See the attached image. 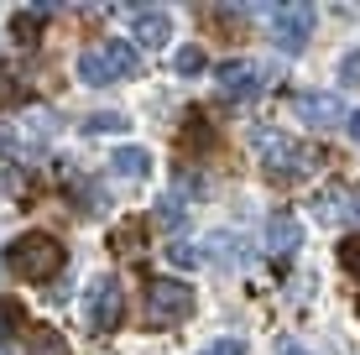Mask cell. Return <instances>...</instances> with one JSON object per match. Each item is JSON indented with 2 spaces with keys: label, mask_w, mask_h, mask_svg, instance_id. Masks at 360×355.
<instances>
[{
  "label": "cell",
  "mask_w": 360,
  "mask_h": 355,
  "mask_svg": "<svg viewBox=\"0 0 360 355\" xmlns=\"http://www.w3.org/2000/svg\"><path fill=\"white\" fill-rule=\"evenodd\" d=\"M345 131H350V141L360 146V110H350V115H345Z\"/></svg>",
  "instance_id": "cell-31"
},
{
  "label": "cell",
  "mask_w": 360,
  "mask_h": 355,
  "mask_svg": "<svg viewBox=\"0 0 360 355\" xmlns=\"http://www.w3.org/2000/svg\"><path fill=\"white\" fill-rule=\"evenodd\" d=\"M136 68H141V53H136V42H126V37H110V42H99L79 58V79L94 84V89L136 79Z\"/></svg>",
  "instance_id": "cell-4"
},
{
  "label": "cell",
  "mask_w": 360,
  "mask_h": 355,
  "mask_svg": "<svg viewBox=\"0 0 360 355\" xmlns=\"http://www.w3.org/2000/svg\"><path fill=\"white\" fill-rule=\"evenodd\" d=\"M47 21H53V6H21L16 16H11V37H16V42H37V37H42V27Z\"/></svg>",
  "instance_id": "cell-13"
},
{
  "label": "cell",
  "mask_w": 360,
  "mask_h": 355,
  "mask_svg": "<svg viewBox=\"0 0 360 355\" xmlns=\"http://www.w3.org/2000/svg\"><path fill=\"white\" fill-rule=\"evenodd\" d=\"M167 262H172V266H198V246H188V240H172V246H167Z\"/></svg>",
  "instance_id": "cell-26"
},
{
  "label": "cell",
  "mask_w": 360,
  "mask_h": 355,
  "mask_svg": "<svg viewBox=\"0 0 360 355\" xmlns=\"http://www.w3.org/2000/svg\"><path fill=\"white\" fill-rule=\"evenodd\" d=\"M266 84H271V68L251 63V58H230V63H219V73H214L219 100H230V105H251L256 94H266Z\"/></svg>",
  "instance_id": "cell-6"
},
{
  "label": "cell",
  "mask_w": 360,
  "mask_h": 355,
  "mask_svg": "<svg viewBox=\"0 0 360 355\" xmlns=\"http://www.w3.org/2000/svg\"><path fill=\"white\" fill-rule=\"evenodd\" d=\"M68 193H73V204H79V214H84V219H89V214H99V209L110 204V199H105V188H99L94 178H79V173L68 178Z\"/></svg>",
  "instance_id": "cell-15"
},
{
  "label": "cell",
  "mask_w": 360,
  "mask_h": 355,
  "mask_svg": "<svg viewBox=\"0 0 360 355\" xmlns=\"http://www.w3.org/2000/svg\"><path fill=\"white\" fill-rule=\"evenodd\" d=\"M355 314H360V303H355Z\"/></svg>",
  "instance_id": "cell-34"
},
{
  "label": "cell",
  "mask_w": 360,
  "mask_h": 355,
  "mask_svg": "<svg viewBox=\"0 0 360 355\" xmlns=\"http://www.w3.org/2000/svg\"><path fill=\"white\" fill-rule=\"evenodd\" d=\"M277 355H314L303 340H277Z\"/></svg>",
  "instance_id": "cell-30"
},
{
  "label": "cell",
  "mask_w": 360,
  "mask_h": 355,
  "mask_svg": "<svg viewBox=\"0 0 360 355\" xmlns=\"http://www.w3.org/2000/svg\"><path fill=\"white\" fill-rule=\"evenodd\" d=\"M27 355H73V350H68V340L58 335V329H42V324H37V329H32V350H27Z\"/></svg>",
  "instance_id": "cell-22"
},
{
  "label": "cell",
  "mask_w": 360,
  "mask_h": 355,
  "mask_svg": "<svg viewBox=\"0 0 360 355\" xmlns=\"http://www.w3.org/2000/svg\"><path fill=\"white\" fill-rule=\"evenodd\" d=\"M126 21H131V37H136L141 47H167V37H172V11H162V6H131Z\"/></svg>",
  "instance_id": "cell-9"
},
{
  "label": "cell",
  "mask_w": 360,
  "mask_h": 355,
  "mask_svg": "<svg viewBox=\"0 0 360 355\" xmlns=\"http://www.w3.org/2000/svg\"><path fill=\"white\" fill-rule=\"evenodd\" d=\"M27 79L21 73H0V110H16V105H27Z\"/></svg>",
  "instance_id": "cell-23"
},
{
  "label": "cell",
  "mask_w": 360,
  "mask_h": 355,
  "mask_svg": "<svg viewBox=\"0 0 360 355\" xmlns=\"http://www.w3.org/2000/svg\"><path fill=\"white\" fill-rule=\"evenodd\" d=\"M297 246H303V225H297V214L288 209V204H282L277 214H266V251L288 262Z\"/></svg>",
  "instance_id": "cell-11"
},
{
  "label": "cell",
  "mask_w": 360,
  "mask_h": 355,
  "mask_svg": "<svg viewBox=\"0 0 360 355\" xmlns=\"http://www.w3.org/2000/svg\"><path fill=\"white\" fill-rule=\"evenodd\" d=\"M345 209H350V188H324L314 199V219H319V225H340Z\"/></svg>",
  "instance_id": "cell-16"
},
{
  "label": "cell",
  "mask_w": 360,
  "mask_h": 355,
  "mask_svg": "<svg viewBox=\"0 0 360 355\" xmlns=\"http://www.w3.org/2000/svg\"><path fill=\"white\" fill-rule=\"evenodd\" d=\"M0 157H6V162H16V157H21V141H16V131H6V126H0Z\"/></svg>",
  "instance_id": "cell-29"
},
{
  "label": "cell",
  "mask_w": 360,
  "mask_h": 355,
  "mask_svg": "<svg viewBox=\"0 0 360 355\" xmlns=\"http://www.w3.org/2000/svg\"><path fill=\"white\" fill-rule=\"evenodd\" d=\"M178 146L183 152H209L214 146V126H209V115H188V126H183V136H178Z\"/></svg>",
  "instance_id": "cell-18"
},
{
  "label": "cell",
  "mask_w": 360,
  "mask_h": 355,
  "mask_svg": "<svg viewBox=\"0 0 360 355\" xmlns=\"http://www.w3.org/2000/svg\"><path fill=\"white\" fill-rule=\"evenodd\" d=\"M84 309H89V324L94 335H115L120 324H126V288H120V277H94L89 283V298H84Z\"/></svg>",
  "instance_id": "cell-7"
},
{
  "label": "cell",
  "mask_w": 360,
  "mask_h": 355,
  "mask_svg": "<svg viewBox=\"0 0 360 355\" xmlns=\"http://www.w3.org/2000/svg\"><path fill=\"white\" fill-rule=\"evenodd\" d=\"M172 183H178V199H183V193H188V199L204 193V178H198L193 167H183V162H178V173H172Z\"/></svg>",
  "instance_id": "cell-24"
},
{
  "label": "cell",
  "mask_w": 360,
  "mask_h": 355,
  "mask_svg": "<svg viewBox=\"0 0 360 355\" xmlns=\"http://www.w3.org/2000/svg\"><path fill=\"white\" fill-rule=\"evenodd\" d=\"M340 266H345L350 277H360V235H345V240H340Z\"/></svg>",
  "instance_id": "cell-25"
},
{
  "label": "cell",
  "mask_w": 360,
  "mask_h": 355,
  "mask_svg": "<svg viewBox=\"0 0 360 355\" xmlns=\"http://www.w3.org/2000/svg\"><path fill=\"white\" fill-rule=\"evenodd\" d=\"M21 329H27V309H21L16 298H6V292H0V345H6L11 335H21Z\"/></svg>",
  "instance_id": "cell-20"
},
{
  "label": "cell",
  "mask_w": 360,
  "mask_h": 355,
  "mask_svg": "<svg viewBox=\"0 0 360 355\" xmlns=\"http://www.w3.org/2000/svg\"><path fill=\"white\" fill-rule=\"evenodd\" d=\"M193 309H198V292L188 283H178V277H157V283L146 288V319H152V329L183 324Z\"/></svg>",
  "instance_id": "cell-5"
},
{
  "label": "cell",
  "mask_w": 360,
  "mask_h": 355,
  "mask_svg": "<svg viewBox=\"0 0 360 355\" xmlns=\"http://www.w3.org/2000/svg\"><path fill=\"white\" fill-rule=\"evenodd\" d=\"M245 11L262 16V21H271V42H277L282 58L303 53L308 37H314V21H319V11L308 6V0H288V6H245Z\"/></svg>",
  "instance_id": "cell-3"
},
{
  "label": "cell",
  "mask_w": 360,
  "mask_h": 355,
  "mask_svg": "<svg viewBox=\"0 0 360 355\" xmlns=\"http://www.w3.org/2000/svg\"><path fill=\"white\" fill-rule=\"evenodd\" d=\"M292 110H297V120H308L314 131H340L345 126V100L340 94H329V89H297L292 94Z\"/></svg>",
  "instance_id": "cell-8"
},
{
  "label": "cell",
  "mask_w": 360,
  "mask_h": 355,
  "mask_svg": "<svg viewBox=\"0 0 360 355\" xmlns=\"http://www.w3.org/2000/svg\"><path fill=\"white\" fill-rule=\"evenodd\" d=\"M120 131H131V120L120 110H99V115L84 120V136H120Z\"/></svg>",
  "instance_id": "cell-19"
},
{
  "label": "cell",
  "mask_w": 360,
  "mask_h": 355,
  "mask_svg": "<svg viewBox=\"0 0 360 355\" xmlns=\"http://www.w3.org/2000/svg\"><path fill=\"white\" fill-rule=\"evenodd\" d=\"M172 68L183 73V79H198V73L209 68V53L198 42H188V47H178V58H172Z\"/></svg>",
  "instance_id": "cell-21"
},
{
  "label": "cell",
  "mask_w": 360,
  "mask_h": 355,
  "mask_svg": "<svg viewBox=\"0 0 360 355\" xmlns=\"http://www.w3.org/2000/svg\"><path fill=\"white\" fill-rule=\"evenodd\" d=\"M251 146H256V157L266 162V178H277V183H297V178H308L324 157L314 152V146H303V141H292V136H282V131H251Z\"/></svg>",
  "instance_id": "cell-2"
},
{
  "label": "cell",
  "mask_w": 360,
  "mask_h": 355,
  "mask_svg": "<svg viewBox=\"0 0 360 355\" xmlns=\"http://www.w3.org/2000/svg\"><path fill=\"white\" fill-rule=\"evenodd\" d=\"M110 173L126 178V183H141L152 173V157L141 152V146H115V157H110Z\"/></svg>",
  "instance_id": "cell-14"
},
{
  "label": "cell",
  "mask_w": 360,
  "mask_h": 355,
  "mask_svg": "<svg viewBox=\"0 0 360 355\" xmlns=\"http://www.w3.org/2000/svg\"><path fill=\"white\" fill-rule=\"evenodd\" d=\"M146 225H152V219H141V214L120 219V225L110 230V251H115V256H136V251L146 246Z\"/></svg>",
  "instance_id": "cell-12"
},
{
  "label": "cell",
  "mask_w": 360,
  "mask_h": 355,
  "mask_svg": "<svg viewBox=\"0 0 360 355\" xmlns=\"http://www.w3.org/2000/svg\"><path fill=\"white\" fill-rule=\"evenodd\" d=\"M152 219L167 230V235H178V230L188 225V204H183L178 193H162V199H157V209H152Z\"/></svg>",
  "instance_id": "cell-17"
},
{
  "label": "cell",
  "mask_w": 360,
  "mask_h": 355,
  "mask_svg": "<svg viewBox=\"0 0 360 355\" xmlns=\"http://www.w3.org/2000/svg\"><path fill=\"white\" fill-rule=\"evenodd\" d=\"M340 84H350V89L360 84V47H355V53H345V58H340Z\"/></svg>",
  "instance_id": "cell-27"
},
{
  "label": "cell",
  "mask_w": 360,
  "mask_h": 355,
  "mask_svg": "<svg viewBox=\"0 0 360 355\" xmlns=\"http://www.w3.org/2000/svg\"><path fill=\"white\" fill-rule=\"evenodd\" d=\"M198 262H209V266H245L251 262V251H245V240L235 235V230H214V235H204V246H198Z\"/></svg>",
  "instance_id": "cell-10"
},
{
  "label": "cell",
  "mask_w": 360,
  "mask_h": 355,
  "mask_svg": "<svg viewBox=\"0 0 360 355\" xmlns=\"http://www.w3.org/2000/svg\"><path fill=\"white\" fill-rule=\"evenodd\" d=\"M6 266L21 283H53L68 266V246H58V235H47V230H27L6 246Z\"/></svg>",
  "instance_id": "cell-1"
},
{
  "label": "cell",
  "mask_w": 360,
  "mask_h": 355,
  "mask_svg": "<svg viewBox=\"0 0 360 355\" xmlns=\"http://www.w3.org/2000/svg\"><path fill=\"white\" fill-rule=\"evenodd\" d=\"M345 219H355V225H360V193H350V209H345Z\"/></svg>",
  "instance_id": "cell-32"
},
{
  "label": "cell",
  "mask_w": 360,
  "mask_h": 355,
  "mask_svg": "<svg viewBox=\"0 0 360 355\" xmlns=\"http://www.w3.org/2000/svg\"><path fill=\"white\" fill-rule=\"evenodd\" d=\"M0 355H11V350H6V345H0Z\"/></svg>",
  "instance_id": "cell-33"
},
{
  "label": "cell",
  "mask_w": 360,
  "mask_h": 355,
  "mask_svg": "<svg viewBox=\"0 0 360 355\" xmlns=\"http://www.w3.org/2000/svg\"><path fill=\"white\" fill-rule=\"evenodd\" d=\"M198 355H245V340H214V345H204V350H198Z\"/></svg>",
  "instance_id": "cell-28"
}]
</instances>
